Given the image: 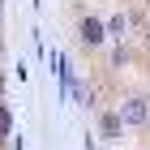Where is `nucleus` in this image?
<instances>
[{
    "mask_svg": "<svg viewBox=\"0 0 150 150\" xmlns=\"http://www.w3.org/2000/svg\"><path fill=\"white\" fill-rule=\"evenodd\" d=\"M0 56H4V39H0Z\"/></svg>",
    "mask_w": 150,
    "mask_h": 150,
    "instance_id": "obj_7",
    "label": "nucleus"
},
{
    "mask_svg": "<svg viewBox=\"0 0 150 150\" xmlns=\"http://www.w3.org/2000/svg\"><path fill=\"white\" fill-rule=\"evenodd\" d=\"M120 120H125V125H133V129H137V125H146V120H150V103H146V99H125V107H120Z\"/></svg>",
    "mask_w": 150,
    "mask_h": 150,
    "instance_id": "obj_1",
    "label": "nucleus"
},
{
    "mask_svg": "<svg viewBox=\"0 0 150 150\" xmlns=\"http://www.w3.org/2000/svg\"><path fill=\"white\" fill-rule=\"evenodd\" d=\"M9 137H13V116H9V107L0 103V150L9 146Z\"/></svg>",
    "mask_w": 150,
    "mask_h": 150,
    "instance_id": "obj_4",
    "label": "nucleus"
},
{
    "mask_svg": "<svg viewBox=\"0 0 150 150\" xmlns=\"http://www.w3.org/2000/svg\"><path fill=\"white\" fill-rule=\"evenodd\" d=\"M0 103H4V77H0Z\"/></svg>",
    "mask_w": 150,
    "mask_h": 150,
    "instance_id": "obj_6",
    "label": "nucleus"
},
{
    "mask_svg": "<svg viewBox=\"0 0 150 150\" xmlns=\"http://www.w3.org/2000/svg\"><path fill=\"white\" fill-rule=\"evenodd\" d=\"M77 35H81V43L86 47H99L107 39V26L99 22V17H81V26H77Z\"/></svg>",
    "mask_w": 150,
    "mask_h": 150,
    "instance_id": "obj_2",
    "label": "nucleus"
},
{
    "mask_svg": "<svg viewBox=\"0 0 150 150\" xmlns=\"http://www.w3.org/2000/svg\"><path fill=\"white\" fill-rule=\"evenodd\" d=\"M99 133H103V142H116L120 133H125V120H120L116 112H103L99 116Z\"/></svg>",
    "mask_w": 150,
    "mask_h": 150,
    "instance_id": "obj_3",
    "label": "nucleus"
},
{
    "mask_svg": "<svg viewBox=\"0 0 150 150\" xmlns=\"http://www.w3.org/2000/svg\"><path fill=\"white\" fill-rule=\"evenodd\" d=\"M107 35H116V39H120V35H125V17H120V13H112V17H107Z\"/></svg>",
    "mask_w": 150,
    "mask_h": 150,
    "instance_id": "obj_5",
    "label": "nucleus"
},
{
    "mask_svg": "<svg viewBox=\"0 0 150 150\" xmlns=\"http://www.w3.org/2000/svg\"><path fill=\"white\" fill-rule=\"evenodd\" d=\"M0 9H4V0H0Z\"/></svg>",
    "mask_w": 150,
    "mask_h": 150,
    "instance_id": "obj_8",
    "label": "nucleus"
}]
</instances>
